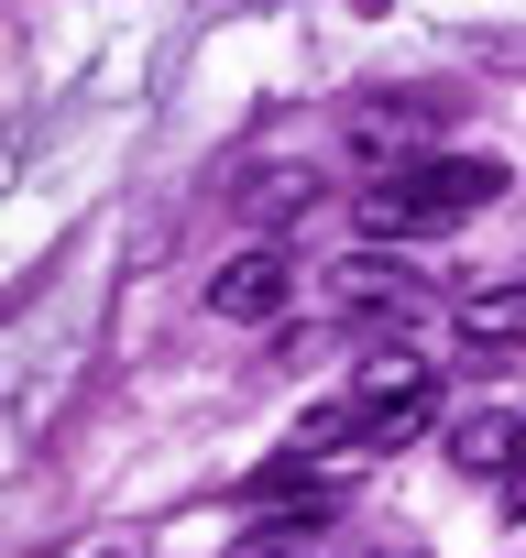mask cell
<instances>
[{"label":"cell","instance_id":"obj_1","mask_svg":"<svg viewBox=\"0 0 526 558\" xmlns=\"http://www.w3.org/2000/svg\"><path fill=\"white\" fill-rule=\"evenodd\" d=\"M493 197H504V165L493 154H428V165L362 186V230L373 241H417V230H450V219H471Z\"/></svg>","mask_w":526,"mask_h":558},{"label":"cell","instance_id":"obj_2","mask_svg":"<svg viewBox=\"0 0 526 558\" xmlns=\"http://www.w3.org/2000/svg\"><path fill=\"white\" fill-rule=\"evenodd\" d=\"M286 286H297V263L275 252V241H252V252H230L219 274H208V318H230V329H263L286 307Z\"/></svg>","mask_w":526,"mask_h":558},{"label":"cell","instance_id":"obj_3","mask_svg":"<svg viewBox=\"0 0 526 558\" xmlns=\"http://www.w3.org/2000/svg\"><path fill=\"white\" fill-rule=\"evenodd\" d=\"M428 132H450V99H428V88H406V99H362L351 110V154H406V143H428Z\"/></svg>","mask_w":526,"mask_h":558},{"label":"cell","instance_id":"obj_4","mask_svg":"<svg viewBox=\"0 0 526 558\" xmlns=\"http://www.w3.org/2000/svg\"><path fill=\"white\" fill-rule=\"evenodd\" d=\"M330 286H340L351 318H417V307H428V274H406V263H384V252H351Z\"/></svg>","mask_w":526,"mask_h":558},{"label":"cell","instance_id":"obj_5","mask_svg":"<svg viewBox=\"0 0 526 558\" xmlns=\"http://www.w3.org/2000/svg\"><path fill=\"white\" fill-rule=\"evenodd\" d=\"M515 449H526V416H515V405H482V416L450 427V460H461V471H493V482H504Z\"/></svg>","mask_w":526,"mask_h":558},{"label":"cell","instance_id":"obj_6","mask_svg":"<svg viewBox=\"0 0 526 558\" xmlns=\"http://www.w3.org/2000/svg\"><path fill=\"white\" fill-rule=\"evenodd\" d=\"M461 340H471V351H504V340H526V286H482V296L461 307Z\"/></svg>","mask_w":526,"mask_h":558},{"label":"cell","instance_id":"obj_7","mask_svg":"<svg viewBox=\"0 0 526 558\" xmlns=\"http://www.w3.org/2000/svg\"><path fill=\"white\" fill-rule=\"evenodd\" d=\"M319 547H330V514H263L230 558H319Z\"/></svg>","mask_w":526,"mask_h":558},{"label":"cell","instance_id":"obj_8","mask_svg":"<svg viewBox=\"0 0 526 558\" xmlns=\"http://www.w3.org/2000/svg\"><path fill=\"white\" fill-rule=\"evenodd\" d=\"M428 416H439V384H417V395H395V405H373V416H362V438H351V449H406V438H417V427H428Z\"/></svg>","mask_w":526,"mask_h":558},{"label":"cell","instance_id":"obj_9","mask_svg":"<svg viewBox=\"0 0 526 558\" xmlns=\"http://www.w3.org/2000/svg\"><path fill=\"white\" fill-rule=\"evenodd\" d=\"M308 197H319V175H297V165H275V175H252V186H241V208H252V230H275V219H297Z\"/></svg>","mask_w":526,"mask_h":558},{"label":"cell","instance_id":"obj_10","mask_svg":"<svg viewBox=\"0 0 526 558\" xmlns=\"http://www.w3.org/2000/svg\"><path fill=\"white\" fill-rule=\"evenodd\" d=\"M504 514H515V525H526V449H515V460H504Z\"/></svg>","mask_w":526,"mask_h":558}]
</instances>
